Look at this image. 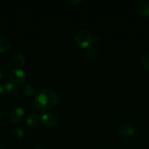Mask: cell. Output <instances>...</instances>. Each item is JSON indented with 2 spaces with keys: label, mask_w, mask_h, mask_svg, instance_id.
Listing matches in <instances>:
<instances>
[{
  "label": "cell",
  "mask_w": 149,
  "mask_h": 149,
  "mask_svg": "<svg viewBox=\"0 0 149 149\" xmlns=\"http://www.w3.org/2000/svg\"><path fill=\"white\" fill-rule=\"evenodd\" d=\"M58 102V95L54 90L44 87L40 89L35 95L34 105L35 109L40 111L53 109Z\"/></svg>",
  "instance_id": "cell-1"
},
{
  "label": "cell",
  "mask_w": 149,
  "mask_h": 149,
  "mask_svg": "<svg viewBox=\"0 0 149 149\" xmlns=\"http://www.w3.org/2000/svg\"><path fill=\"white\" fill-rule=\"evenodd\" d=\"M92 34L88 29L79 30L75 35V42L81 48H88L91 46Z\"/></svg>",
  "instance_id": "cell-2"
},
{
  "label": "cell",
  "mask_w": 149,
  "mask_h": 149,
  "mask_svg": "<svg viewBox=\"0 0 149 149\" xmlns=\"http://www.w3.org/2000/svg\"><path fill=\"white\" fill-rule=\"evenodd\" d=\"M9 78L12 82L16 84H20L24 82L26 79V74L20 68H13L9 73Z\"/></svg>",
  "instance_id": "cell-3"
},
{
  "label": "cell",
  "mask_w": 149,
  "mask_h": 149,
  "mask_svg": "<svg viewBox=\"0 0 149 149\" xmlns=\"http://www.w3.org/2000/svg\"><path fill=\"white\" fill-rule=\"evenodd\" d=\"M40 122L44 126L49 129H53L57 125V121L55 116L48 113H43L41 116Z\"/></svg>",
  "instance_id": "cell-4"
},
{
  "label": "cell",
  "mask_w": 149,
  "mask_h": 149,
  "mask_svg": "<svg viewBox=\"0 0 149 149\" xmlns=\"http://www.w3.org/2000/svg\"><path fill=\"white\" fill-rule=\"evenodd\" d=\"M24 110L21 107H16L12 110L10 112V121L13 123L17 124L22 121L23 116H24Z\"/></svg>",
  "instance_id": "cell-5"
},
{
  "label": "cell",
  "mask_w": 149,
  "mask_h": 149,
  "mask_svg": "<svg viewBox=\"0 0 149 149\" xmlns=\"http://www.w3.org/2000/svg\"><path fill=\"white\" fill-rule=\"evenodd\" d=\"M4 92L7 94H8L9 95L14 96L18 94L19 90H20L18 84H15V83L12 82V81H7V82L4 83Z\"/></svg>",
  "instance_id": "cell-6"
},
{
  "label": "cell",
  "mask_w": 149,
  "mask_h": 149,
  "mask_svg": "<svg viewBox=\"0 0 149 149\" xmlns=\"http://www.w3.org/2000/svg\"><path fill=\"white\" fill-rule=\"evenodd\" d=\"M136 10L143 16H149V1H140L137 3Z\"/></svg>",
  "instance_id": "cell-7"
},
{
  "label": "cell",
  "mask_w": 149,
  "mask_h": 149,
  "mask_svg": "<svg viewBox=\"0 0 149 149\" xmlns=\"http://www.w3.org/2000/svg\"><path fill=\"white\" fill-rule=\"evenodd\" d=\"M134 128L132 125L129 124H124L118 128V132L121 135L124 137L132 136L134 134Z\"/></svg>",
  "instance_id": "cell-8"
},
{
  "label": "cell",
  "mask_w": 149,
  "mask_h": 149,
  "mask_svg": "<svg viewBox=\"0 0 149 149\" xmlns=\"http://www.w3.org/2000/svg\"><path fill=\"white\" fill-rule=\"evenodd\" d=\"M13 65H15L17 67H21L24 65L25 61H26V58H25V55H23L21 52H16L14 54V55L13 56Z\"/></svg>",
  "instance_id": "cell-9"
},
{
  "label": "cell",
  "mask_w": 149,
  "mask_h": 149,
  "mask_svg": "<svg viewBox=\"0 0 149 149\" xmlns=\"http://www.w3.org/2000/svg\"><path fill=\"white\" fill-rule=\"evenodd\" d=\"M39 122V117L36 113H31L26 118V124L30 127H35Z\"/></svg>",
  "instance_id": "cell-10"
},
{
  "label": "cell",
  "mask_w": 149,
  "mask_h": 149,
  "mask_svg": "<svg viewBox=\"0 0 149 149\" xmlns=\"http://www.w3.org/2000/svg\"><path fill=\"white\" fill-rule=\"evenodd\" d=\"M85 55H86L87 59L93 61V60L96 59L98 57V55H99V50H98V49L96 47L90 46L87 48Z\"/></svg>",
  "instance_id": "cell-11"
},
{
  "label": "cell",
  "mask_w": 149,
  "mask_h": 149,
  "mask_svg": "<svg viewBox=\"0 0 149 149\" xmlns=\"http://www.w3.org/2000/svg\"><path fill=\"white\" fill-rule=\"evenodd\" d=\"M10 138L15 141H19L24 136V131L20 128H14L10 132Z\"/></svg>",
  "instance_id": "cell-12"
},
{
  "label": "cell",
  "mask_w": 149,
  "mask_h": 149,
  "mask_svg": "<svg viewBox=\"0 0 149 149\" xmlns=\"http://www.w3.org/2000/svg\"><path fill=\"white\" fill-rule=\"evenodd\" d=\"M10 47H11V43L7 38H0V52L1 53H4L8 51Z\"/></svg>",
  "instance_id": "cell-13"
},
{
  "label": "cell",
  "mask_w": 149,
  "mask_h": 149,
  "mask_svg": "<svg viewBox=\"0 0 149 149\" xmlns=\"http://www.w3.org/2000/svg\"><path fill=\"white\" fill-rule=\"evenodd\" d=\"M23 93L28 97H31L35 93H36V90H35L34 87L32 84H27L23 88Z\"/></svg>",
  "instance_id": "cell-14"
},
{
  "label": "cell",
  "mask_w": 149,
  "mask_h": 149,
  "mask_svg": "<svg viewBox=\"0 0 149 149\" xmlns=\"http://www.w3.org/2000/svg\"><path fill=\"white\" fill-rule=\"evenodd\" d=\"M142 63H143V65L146 68V69L149 70V52L146 53L145 55L143 57Z\"/></svg>",
  "instance_id": "cell-15"
},
{
  "label": "cell",
  "mask_w": 149,
  "mask_h": 149,
  "mask_svg": "<svg viewBox=\"0 0 149 149\" xmlns=\"http://www.w3.org/2000/svg\"><path fill=\"white\" fill-rule=\"evenodd\" d=\"M100 41H101V39H100V37H99V35H96V34L92 35L91 45H97V44H99V42H100Z\"/></svg>",
  "instance_id": "cell-16"
},
{
  "label": "cell",
  "mask_w": 149,
  "mask_h": 149,
  "mask_svg": "<svg viewBox=\"0 0 149 149\" xmlns=\"http://www.w3.org/2000/svg\"><path fill=\"white\" fill-rule=\"evenodd\" d=\"M7 120V115L5 113H0V122H5Z\"/></svg>",
  "instance_id": "cell-17"
},
{
  "label": "cell",
  "mask_w": 149,
  "mask_h": 149,
  "mask_svg": "<svg viewBox=\"0 0 149 149\" xmlns=\"http://www.w3.org/2000/svg\"><path fill=\"white\" fill-rule=\"evenodd\" d=\"M6 74V71L4 68H0V79H3Z\"/></svg>",
  "instance_id": "cell-18"
},
{
  "label": "cell",
  "mask_w": 149,
  "mask_h": 149,
  "mask_svg": "<svg viewBox=\"0 0 149 149\" xmlns=\"http://www.w3.org/2000/svg\"><path fill=\"white\" fill-rule=\"evenodd\" d=\"M33 149H46L45 146H44L41 143H38V144H36V145L34 146V147Z\"/></svg>",
  "instance_id": "cell-19"
},
{
  "label": "cell",
  "mask_w": 149,
  "mask_h": 149,
  "mask_svg": "<svg viewBox=\"0 0 149 149\" xmlns=\"http://www.w3.org/2000/svg\"><path fill=\"white\" fill-rule=\"evenodd\" d=\"M81 0H70V1H68V2H70V3H71V4H74V5H75V4H79V3H81Z\"/></svg>",
  "instance_id": "cell-20"
},
{
  "label": "cell",
  "mask_w": 149,
  "mask_h": 149,
  "mask_svg": "<svg viewBox=\"0 0 149 149\" xmlns=\"http://www.w3.org/2000/svg\"><path fill=\"white\" fill-rule=\"evenodd\" d=\"M5 93L4 92V84H0V94Z\"/></svg>",
  "instance_id": "cell-21"
},
{
  "label": "cell",
  "mask_w": 149,
  "mask_h": 149,
  "mask_svg": "<svg viewBox=\"0 0 149 149\" xmlns=\"http://www.w3.org/2000/svg\"><path fill=\"white\" fill-rule=\"evenodd\" d=\"M10 63H7V68H9L11 67V65H10Z\"/></svg>",
  "instance_id": "cell-22"
},
{
  "label": "cell",
  "mask_w": 149,
  "mask_h": 149,
  "mask_svg": "<svg viewBox=\"0 0 149 149\" xmlns=\"http://www.w3.org/2000/svg\"><path fill=\"white\" fill-rule=\"evenodd\" d=\"M0 149H7V148H4V147H0Z\"/></svg>",
  "instance_id": "cell-23"
},
{
  "label": "cell",
  "mask_w": 149,
  "mask_h": 149,
  "mask_svg": "<svg viewBox=\"0 0 149 149\" xmlns=\"http://www.w3.org/2000/svg\"><path fill=\"white\" fill-rule=\"evenodd\" d=\"M123 149H129V148H123Z\"/></svg>",
  "instance_id": "cell-24"
},
{
  "label": "cell",
  "mask_w": 149,
  "mask_h": 149,
  "mask_svg": "<svg viewBox=\"0 0 149 149\" xmlns=\"http://www.w3.org/2000/svg\"><path fill=\"white\" fill-rule=\"evenodd\" d=\"M148 145H149V139H148Z\"/></svg>",
  "instance_id": "cell-25"
},
{
  "label": "cell",
  "mask_w": 149,
  "mask_h": 149,
  "mask_svg": "<svg viewBox=\"0 0 149 149\" xmlns=\"http://www.w3.org/2000/svg\"><path fill=\"white\" fill-rule=\"evenodd\" d=\"M99 149H102V148H99Z\"/></svg>",
  "instance_id": "cell-26"
}]
</instances>
